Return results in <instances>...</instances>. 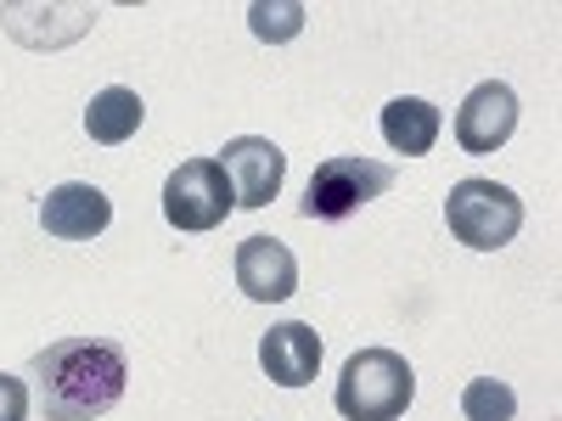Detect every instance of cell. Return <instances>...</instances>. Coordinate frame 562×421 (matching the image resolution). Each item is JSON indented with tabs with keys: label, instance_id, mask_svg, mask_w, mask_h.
Returning a JSON list of instances; mask_svg holds the SVG:
<instances>
[{
	"label": "cell",
	"instance_id": "1",
	"mask_svg": "<svg viewBox=\"0 0 562 421\" xmlns=\"http://www.w3.org/2000/svg\"><path fill=\"white\" fill-rule=\"evenodd\" d=\"M130 360L108 338H63L34 360L40 410L52 421H90L124 399Z\"/></svg>",
	"mask_w": 562,
	"mask_h": 421
},
{
	"label": "cell",
	"instance_id": "2",
	"mask_svg": "<svg viewBox=\"0 0 562 421\" xmlns=\"http://www.w3.org/2000/svg\"><path fill=\"white\" fill-rule=\"evenodd\" d=\"M416 399V371L394 349H360L333 388L344 421H400Z\"/></svg>",
	"mask_w": 562,
	"mask_h": 421
},
{
	"label": "cell",
	"instance_id": "3",
	"mask_svg": "<svg viewBox=\"0 0 562 421\" xmlns=\"http://www.w3.org/2000/svg\"><path fill=\"white\" fill-rule=\"evenodd\" d=\"M445 225H450L456 242L479 248V253H495V248H506L524 230V203L512 197L501 180H479L473 174V180H456L450 185Z\"/></svg>",
	"mask_w": 562,
	"mask_h": 421
},
{
	"label": "cell",
	"instance_id": "4",
	"mask_svg": "<svg viewBox=\"0 0 562 421\" xmlns=\"http://www.w3.org/2000/svg\"><path fill=\"white\" fill-rule=\"evenodd\" d=\"M389 185H394V169L378 163V158H355V152L326 158V163H315V174H310V185H304L299 214H304V219H349L360 203L383 197Z\"/></svg>",
	"mask_w": 562,
	"mask_h": 421
},
{
	"label": "cell",
	"instance_id": "5",
	"mask_svg": "<svg viewBox=\"0 0 562 421\" xmlns=\"http://www.w3.org/2000/svg\"><path fill=\"white\" fill-rule=\"evenodd\" d=\"M231 208H237V197H231L220 158H186L164 180V219L175 230H214V225H225Z\"/></svg>",
	"mask_w": 562,
	"mask_h": 421
},
{
	"label": "cell",
	"instance_id": "6",
	"mask_svg": "<svg viewBox=\"0 0 562 421\" xmlns=\"http://www.w3.org/2000/svg\"><path fill=\"white\" fill-rule=\"evenodd\" d=\"M220 169L231 180L237 208H265L281 192V180H288V152H281L276 140H265V135H237V140H225Z\"/></svg>",
	"mask_w": 562,
	"mask_h": 421
},
{
	"label": "cell",
	"instance_id": "7",
	"mask_svg": "<svg viewBox=\"0 0 562 421\" xmlns=\"http://www.w3.org/2000/svg\"><path fill=\"white\" fill-rule=\"evenodd\" d=\"M512 129H518V90L501 84V79L479 84L473 96L456 107V140H461V152H473V158L501 152L512 140Z\"/></svg>",
	"mask_w": 562,
	"mask_h": 421
},
{
	"label": "cell",
	"instance_id": "8",
	"mask_svg": "<svg viewBox=\"0 0 562 421\" xmlns=\"http://www.w3.org/2000/svg\"><path fill=\"white\" fill-rule=\"evenodd\" d=\"M108 219H113L108 192H102V185H85V180L57 185V192H45V203H40V225L52 230V237H63V242H90V237H102Z\"/></svg>",
	"mask_w": 562,
	"mask_h": 421
},
{
	"label": "cell",
	"instance_id": "9",
	"mask_svg": "<svg viewBox=\"0 0 562 421\" xmlns=\"http://www.w3.org/2000/svg\"><path fill=\"white\" fill-rule=\"evenodd\" d=\"M237 287L254 304H281L299 293V259L288 253V242L276 237H248L237 248Z\"/></svg>",
	"mask_w": 562,
	"mask_h": 421
},
{
	"label": "cell",
	"instance_id": "10",
	"mask_svg": "<svg viewBox=\"0 0 562 421\" xmlns=\"http://www.w3.org/2000/svg\"><path fill=\"white\" fill-rule=\"evenodd\" d=\"M259 365H265V377L276 388H304V383H315V371H321V338L310 332L304 320H281L259 343Z\"/></svg>",
	"mask_w": 562,
	"mask_h": 421
},
{
	"label": "cell",
	"instance_id": "11",
	"mask_svg": "<svg viewBox=\"0 0 562 421\" xmlns=\"http://www.w3.org/2000/svg\"><path fill=\"white\" fill-rule=\"evenodd\" d=\"M378 124H383V140H389L394 152H405V158L434 152V140H439V129H445L439 107H434V102H422V96H400V102H389Z\"/></svg>",
	"mask_w": 562,
	"mask_h": 421
},
{
	"label": "cell",
	"instance_id": "12",
	"mask_svg": "<svg viewBox=\"0 0 562 421\" xmlns=\"http://www.w3.org/2000/svg\"><path fill=\"white\" fill-rule=\"evenodd\" d=\"M140 118H147V107H140V96L130 84H108L90 96L85 107V135L90 140H102V147H124V140L140 129Z\"/></svg>",
	"mask_w": 562,
	"mask_h": 421
},
{
	"label": "cell",
	"instance_id": "13",
	"mask_svg": "<svg viewBox=\"0 0 562 421\" xmlns=\"http://www.w3.org/2000/svg\"><path fill=\"white\" fill-rule=\"evenodd\" d=\"M461 416L467 421H512L518 416V394H512L501 377H473L461 388Z\"/></svg>",
	"mask_w": 562,
	"mask_h": 421
},
{
	"label": "cell",
	"instance_id": "14",
	"mask_svg": "<svg viewBox=\"0 0 562 421\" xmlns=\"http://www.w3.org/2000/svg\"><path fill=\"white\" fill-rule=\"evenodd\" d=\"M248 23H254V34L259 39H293L299 29H304V7H299V0H281V7H270V0H254V7H248Z\"/></svg>",
	"mask_w": 562,
	"mask_h": 421
},
{
	"label": "cell",
	"instance_id": "15",
	"mask_svg": "<svg viewBox=\"0 0 562 421\" xmlns=\"http://www.w3.org/2000/svg\"><path fill=\"white\" fill-rule=\"evenodd\" d=\"M0 421H29V388L0 371Z\"/></svg>",
	"mask_w": 562,
	"mask_h": 421
}]
</instances>
